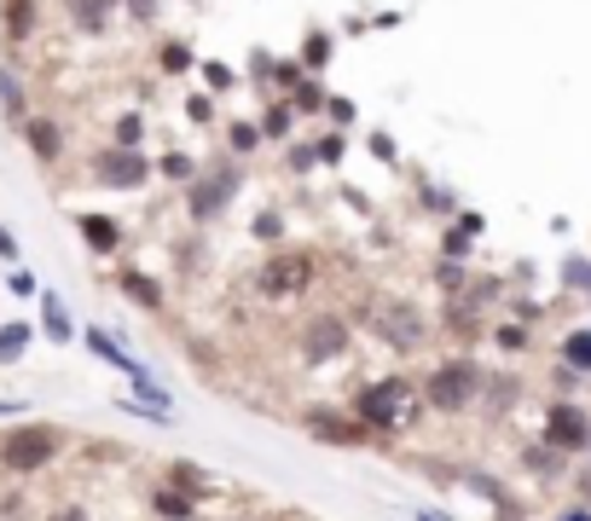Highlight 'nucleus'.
Here are the masks:
<instances>
[{
	"instance_id": "f257e3e1",
	"label": "nucleus",
	"mask_w": 591,
	"mask_h": 521,
	"mask_svg": "<svg viewBox=\"0 0 591 521\" xmlns=\"http://www.w3.org/2000/svg\"><path fill=\"white\" fill-rule=\"evenodd\" d=\"M53 458H58V429L53 424H24V429H12L0 440V464L12 475H35V470H47Z\"/></svg>"
},
{
	"instance_id": "f03ea898",
	"label": "nucleus",
	"mask_w": 591,
	"mask_h": 521,
	"mask_svg": "<svg viewBox=\"0 0 591 521\" xmlns=\"http://www.w3.org/2000/svg\"><path fill=\"white\" fill-rule=\"evenodd\" d=\"M412 412L418 406H412V389H406V383H372V389H360V400H354V417L365 429H400Z\"/></svg>"
},
{
	"instance_id": "7ed1b4c3",
	"label": "nucleus",
	"mask_w": 591,
	"mask_h": 521,
	"mask_svg": "<svg viewBox=\"0 0 591 521\" xmlns=\"http://www.w3.org/2000/svg\"><path fill=\"white\" fill-rule=\"evenodd\" d=\"M481 389V371L470 366V359H453V366H435L430 383H423V400H430L435 412H464Z\"/></svg>"
},
{
	"instance_id": "20e7f679",
	"label": "nucleus",
	"mask_w": 591,
	"mask_h": 521,
	"mask_svg": "<svg viewBox=\"0 0 591 521\" xmlns=\"http://www.w3.org/2000/svg\"><path fill=\"white\" fill-rule=\"evenodd\" d=\"M586 440H591L586 412L575 406V400H557V406L545 412V447H557V452H580Z\"/></svg>"
},
{
	"instance_id": "39448f33",
	"label": "nucleus",
	"mask_w": 591,
	"mask_h": 521,
	"mask_svg": "<svg viewBox=\"0 0 591 521\" xmlns=\"http://www.w3.org/2000/svg\"><path fill=\"white\" fill-rule=\"evenodd\" d=\"M308 278H314L308 255H284V260H268V267H261V290H268L273 302H284V296L308 290Z\"/></svg>"
},
{
	"instance_id": "423d86ee",
	"label": "nucleus",
	"mask_w": 591,
	"mask_h": 521,
	"mask_svg": "<svg viewBox=\"0 0 591 521\" xmlns=\"http://www.w3.org/2000/svg\"><path fill=\"white\" fill-rule=\"evenodd\" d=\"M302 354L308 359H337V354H349V325H342L337 313H319L308 331H302Z\"/></svg>"
},
{
	"instance_id": "0eeeda50",
	"label": "nucleus",
	"mask_w": 591,
	"mask_h": 521,
	"mask_svg": "<svg viewBox=\"0 0 591 521\" xmlns=\"http://www.w3.org/2000/svg\"><path fill=\"white\" fill-rule=\"evenodd\" d=\"M372 325H377L383 336H389L395 348H412L418 336H423L418 313H412V308H400V302H377V308H372Z\"/></svg>"
},
{
	"instance_id": "6e6552de",
	"label": "nucleus",
	"mask_w": 591,
	"mask_h": 521,
	"mask_svg": "<svg viewBox=\"0 0 591 521\" xmlns=\"http://www.w3.org/2000/svg\"><path fill=\"white\" fill-rule=\"evenodd\" d=\"M146 174H151V163H146L139 151H111L105 163H99V180H105V186H116V192L146 186Z\"/></svg>"
},
{
	"instance_id": "1a4fd4ad",
	"label": "nucleus",
	"mask_w": 591,
	"mask_h": 521,
	"mask_svg": "<svg viewBox=\"0 0 591 521\" xmlns=\"http://www.w3.org/2000/svg\"><path fill=\"white\" fill-rule=\"evenodd\" d=\"M308 435L331 440V447H360V440H365V424H360V417H337V412H314V417H308Z\"/></svg>"
},
{
	"instance_id": "9d476101",
	"label": "nucleus",
	"mask_w": 591,
	"mask_h": 521,
	"mask_svg": "<svg viewBox=\"0 0 591 521\" xmlns=\"http://www.w3.org/2000/svg\"><path fill=\"white\" fill-rule=\"evenodd\" d=\"M88 348H93L99 359H105V366H116L122 377H128V383H146V366H139V359H134V354H122V348L111 343V336H105V331H88Z\"/></svg>"
},
{
	"instance_id": "9b49d317",
	"label": "nucleus",
	"mask_w": 591,
	"mask_h": 521,
	"mask_svg": "<svg viewBox=\"0 0 591 521\" xmlns=\"http://www.w3.org/2000/svg\"><path fill=\"white\" fill-rule=\"evenodd\" d=\"M232 192H238V174H220V180H209V186H197V192H192V215H197V220H215V209L227 204Z\"/></svg>"
},
{
	"instance_id": "f8f14e48",
	"label": "nucleus",
	"mask_w": 591,
	"mask_h": 521,
	"mask_svg": "<svg viewBox=\"0 0 591 521\" xmlns=\"http://www.w3.org/2000/svg\"><path fill=\"white\" fill-rule=\"evenodd\" d=\"M111 7H116V0H70V18L88 35H99V30H105V18H111Z\"/></svg>"
},
{
	"instance_id": "ddd939ff",
	"label": "nucleus",
	"mask_w": 591,
	"mask_h": 521,
	"mask_svg": "<svg viewBox=\"0 0 591 521\" xmlns=\"http://www.w3.org/2000/svg\"><path fill=\"white\" fill-rule=\"evenodd\" d=\"M151 510H157V516H169V521H192V510H197V505H192V498H180L174 487H157V493H151Z\"/></svg>"
},
{
	"instance_id": "4468645a",
	"label": "nucleus",
	"mask_w": 591,
	"mask_h": 521,
	"mask_svg": "<svg viewBox=\"0 0 591 521\" xmlns=\"http://www.w3.org/2000/svg\"><path fill=\"white\" fill-rule=\"evenodd\" d=\"M30 348V325H0V366H18Z\"/></svg>"
},
{
	"instance_id": "2eb2a0df",
	"label": "nucleus",
	"mask_w": 591,
	"mask_h": 521,
	"mask_svg": "<svg viewBox=\"0 0 591 521\" xmlns=\"http://www.w3.org/2000/svg\"><path fill=\"white\" fill-rule=\"evenodd\" d=\"M81 238H88L93 250H116V227L105 215H81Z\"/></svg>"
},
{
	"instance_id": "dca6fc26",
	"label": "nucleus",
	"mask_w": 591,
	"mask_h": 521,
	"mask_svg": "<svg viewBox=\"0 0 591 521\" xmlns=\"http://www.w3.org/2000/svg\"><path fill=\"white\" fill-rule=\"evenodd\" d=\"M41 319H47V336H53V343H70V319H65V308H58L53 290L41 296Z\"/></svg>"
},
{
	"instance_id": "f3484780",
	"label": "nucleus",
	"mask_w": 591,
	"mask_h": 521,
	"mask_svg": "<svg viewBox=\"0 0 591 521\" xmlns=\"http://www.w3.org/2000/svg\"><path fill=\"white\" fill-rule=\"evenodd\" d=\"M30 30H35V7H30V0H7V35H12V42H24Z\"/></svg>"
},
{
	"instance_id": "a211bd4d",
	"label": "nucleus",
	"mask_w": 591,
	"mask_h": 521,
	"mask_svg": "<svg viewBox=\"0 0 591 521\" xmlns=\"http://www.w3.org/2000/svg\"><path fill=\"white\" fill-rule=\"evenodd\" d=\"M122 290H128V296H134V302H146V308H162V290L151 285V278H146V273H122Z\"/></svg>"
},
{
	"instance_id": "6ab92c4d",
	"label": "nucleus",
	"mask_w": 591,
	"mask_h": 521,
	"mask_svg": "<svg viewBox=\"0 0 591 521\" xmlns=\"http://www.w3.org/2000/svg\"><path fill=\"white\" fill-rule=\"evenodd\" d=\"M562 359H568L575 371H591V331H575V336H568V343H562Z\"/></svg>"
},
{
	"instance_id": "aec40b11",
	"label": "nucleus",
	"mask_w": 591,
	"mask_h": 521,
	"mask_svg": "<svg viewBox=\"0 0 591 521\" xmlns=\"http://www.w3.org/2000/svg\"><path fill=\"white\" fill-rule=\"evenodd\" d=\"M30 146H35L41 157H58V128H53V123H30Z\"/></svg>"
},
{
	"instance_id": "412c9836",
	"label": "nucleus",
	"mask_w": 591,
	"mask_h": 521,
	"mask_svg": "<svg viewBox=\"0 0 591 521\" xmlns=\"http://www.w3.org/2000/svg\"><path fill=\"white\" fill-rule=\"evenodd\" d=\"M139 134H146V123H139V116H122V123H116V146L139 151Z\"/></svg>"
},
{
	"instance_id": "4be33fe9",
	"label": "nucleus",
	"mask_w": 591,
	"mask_h": 521,
	"mask_svg": "<svg viewBox=\"0 0 591 521\" xmlns=\"http://www.w3.org/2000/svg\"><path fill=\"white\" fill-rule=\"evenodd\" d=\"M331 58V35H308V47H302V65H325Z\"/></svg>"
},
{
	"instance_id": "5701e85b",
	"label": "nucleus",
	"mask_w": 591,
	"mask_h": 521,
	"mask_svg": "<svg viewBox=\"0 0 591 521\" xmlns=\"http://www.w3.org/2000/svg\"><path fill=\"white\" fill-rule=\"evenodd\" d=\"M261 128H268L273 139H284V134H291V105H273V116H268Z\"/></svg>"
},
{
	"instance_id": "b1692460",
	"label": "nucleus",
	"mask_w": 591,
	"mask_h": 521,
	"mask_svg": "<svg viewBox=\"0 0 591 521\" xmlns=\"http://www.w3.org/2000/svg\"><path fill=\"white\" fill-rule=\"evenodd\" d=\"M162 174H169V180H192V157H162Z\"/></svg>"
},
{
	"instance_id": "393cba45",
	"label": "nucleus",
	"mask_w": 591,
	"mask_h": 521,
	"mask_svg": "<svg viewBox=\"0 0 591 521\" xmlns=\"http://www.w3.org/2000/svg\"><path fill=\"white\" fill-rule=\"evenodd\" d=\"M186 65H192L186 47H162V70H186Z\"/></svg>"
},
{
	"instance_id": "a878e982",
	"label": "nucleus",
	"mask_w": 591,
	"mask_h": 521,
	"mask_svg": "<svg viewBox=\"0 0 591 521\" xmlns=\"http://www.w3.org/2000/svg\"><path fill=\"white\" fill-rule=\"evenodd\" d=\"M203 82H209V88H232V70L227 65H203Z\"/></svg>"
},
{
	"instance_id": "bb28decb",
	"label": "nucleus",
	"mask_w": 591,
	"mask_h": 521,
	"mask_svg": "<svg viewBox=\"0 0 591 521\" xmlns=\"http://www.w3.org/2000/svg\"><path fill=\"white\" fill-rule=\"evenodd\" d=\"M0 255H7V260H18V244H12V232H7V227H0Z\"/></svg>"
},
{
	"instance_id": "cd10ccee",
	"label": "nucleus",
	"mask_w": 591,
	"mask_h": 521,
	"mask_svg": "<svg viewBox=\"0 0 591 521\" xmlns=\"http://www.w3.org/2000/svg\"><path fill=\"white\" fill-rule=\"evenodd\" d=\"M24 412V400H0V417H18Z\"/></svg>"
},
{
	"instance_id": "c85d7f7f",
	"label": "nucleus",
	"mask_w": 591,
	"mask_h": 521,
	"mask_svg": "<svg viewBox=\"0 0 591 521\" xmlns=\"http://www.w3.org/2000/svg\"><path fill=\"white\" fill-rule=\"evenodd\" d=\"M53 521H88V510H76V505H70V510H58Z\"/></svg>"
},
{
	"instance_id": "c756f323",
	"label": "nucleus",
	"mask_w": 591,
	"mask_h": 521,
	"mask_svg": "<svg viewBox=\"0 0 591 521\" xmlns=\"http://www.w3.org/2000/svg\"><path fill=\"white\" fill-rule=\"evenodd\" d=\"M557 521H591V510H562Z\"/></svg>"
},
{
	"instance_id": "7c9ffc66",
	"label": "nucleus",
	"mask_w": 591,
	"mask_h": 521,
	"mask_svg": "<svg viewBox=\"0 0 591 521\" xmlns=\"http://www.w3.org/2000/svg\"><path fill=\"white\" fill-rule=\"evenodd\" d=\"M134 12H139V18H151V0H134Z\"/></svg>"
}]
</instances>
